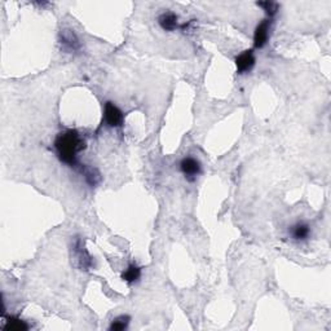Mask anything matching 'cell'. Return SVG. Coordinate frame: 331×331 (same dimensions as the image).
I'll return each mask as SVG.
<instances>
[{
    "label": "cell",
    "mask_w": 331,
    "mask_h": 331,
    "mask_svg": "<svg viewBox=\"0 0 331 331\" xmlns=\"http://www.w3.org/2000/svg\"><path fill=\"white\" fill-rule=\"evenodd\" d=\"M128 324H130V317L128 316H119L111 322L110 325V330H115V331H122L126 330L128 328Z\"/></svg>",
    "instance_id": "cell-12"
},
{
    "label": "cell",
    "mask_w": 331,
    "mask_h": 331,
    "mask_svg": "<svg viewBox=\"0 0 331 331\" xmlns=\"http://www.w3.org/2000/svg\"><path fill=\"white\" fill-rule=\"evenodd\" d=\"M158 23L165 31H173L179 27V18L173 12H165L158 17Z\"/></svg>",
    "instance_id": "cell-6"
},
{
    "label": "cell",
    "mask_w": 331,
    "mask_h": 331,
    "mask_svg": "<svg viewBox=\"0 0 331 331\" xmlns=\"http://www.w3.org/2000/svg\"><path fill=\"white\" fill-rule=\"evenodd\" d=\"M75 248H77V252H78V257L79 261H81L82 268H88V266H91L92 265L91 256H89L87 251L84 250V247L82 246L81 240H78V242L75 245Z\"/></svg>",
    "instance_id": "cell-10"
},
{
    "label": "cell",
    "mask_w": 331,
    "mask_h": 331,
    "mask_svg": "<svg viewBox=\"0 0 331 331\" xmlns=\"http://www.w3.org/2000/svg\"><path fill=\"white\" fill-rule=\"evenodd\" d=\"M104 119L109 127H120L123 123L124 115L117 105L107 101L104 106Z\"/></svg>",
    "instance_id": "cell-2"
},
{
    "label": "cell",
    "mask_w": 331,
    "mask_h": 331,
    "mask_svg": "<svg viewBox=\"0 0 331 331\" xmlns=\"http://www.w3.org/2000/svg\"><path fill=\"white\" fill-rule=\"evenodd\" d=\"M61 43L64 44V47H65L66 49H69V51H77V49H79L81 43H79L78 38H77V35L73 33L72 30H64L61 33Z\"/></svg>",
    "instance_id": "cell-8"
},
{
    "label": "cell",
    "mask_w": 331,
    "mask_h": 331,
    "mask_svg": "<svg viewBox=\"0 0 331 331\" xmlns=\"http://www.w3.org/2000/svg\"><path fill=\"white\" fill-rule=\"evenodd\" d=\"M259 5L264 8V10L269 14V17L274 16L278 10V4L274 3V1H263V3H259Z\"/></svg>",
    "instance_id": "cell-14"
},
{
    "label": "cell",
    "mask_w": 331,
    "mask_h": 331,
    "mask_svg": "<svg viewBox=\"0 0 331 331\" xmlns=\"http://www.w3.org/2000/svg\"><path fill=\"white\" fill-rule=\"evenodd\" d=\"M87 148V143L77 130H66L59 133L55 140V149L62 163L75 166L78 163V154Z\"/></svg>",
    "instance_id": "cell-1"
},
{
    "label": "cell",
    "mask_w": 331,
    "mask_h": 331,
    "mask_svg": "<svg viewBox=\"0 0 331 331\" xmlns=\"http://www.w3.org/2000/svg\"><path fill=\"white\" fill-rule=\"evenodd\" d=\"M82 171H83V175H84L85 181H87L89 185L94 186L96 184H97L98 180H100V175H98V172L96 171V169L84 168V169H82Z\"/></svg>",
    "instance_id": "cell-13"
},
{
    "label": "cell",
    "mask_w": 331,
    "mask_h": 331,
    "mask_svg": "<svg viewBox=\"0 0 331 331\" xmlns=\"http://www.w3.org/2000/svg\"><path fill=\"white\" fill-rule=\"evenodd\" d=\"M140 277H141V268H139V266L135 265V264L128 265V268H127L123 272V274H122V278L128 283L136 282Z\"/></svg>",
    "instance_id": "cell-9"
},
{
    "label": "cell",
    "mask_w": 331,
    "mask_h": 331,
    "mask_svg": "<svg viewBox=\"0 0 331 331\" xmlns=\"http://www.w3.org/2000/svg\"><path fill=\"white\" fill-rule=\"evenodd\" d=\"M290 236L294 241H305L311 236V227L307 223L299 221L290 229Z\"/></svg>",
    "instance_id": "cell-7"
},
{
    "label": "cell",
    "mask_w": 331,
    "mask_h": 331,
    "mask_svg": "<svg viewBox=\"0 0 331 331\" xmlns=\"http://www.w3.org/2000/svg\"><path fill=\"white\" fill-rule=\"evenodd\" d=\"M255 55H253L252 49H246L242 53L236 57V66H237L238 74H246V73L251 72L252 68L255 66Z\"/></svg>",
    "instance_id": "cell-4"
},
{
    "label": "cell",
    "mask_w": 331,
    "mask_h": 331,
    "mask_svg": "<svg viewBox=\"0 0 331 331\" xmlns=\"http://www.w3.org/2000/svg\"><path fill=\"white\" fill-rule=\"evenodd\" d=\"M180 169L181 172L184 173L186 179L189 181H193V180L197 179V176L201 173L202 171V166L199 163V161H197L193 157H185V158L181 159L180 162Z\"/></svg>",
    "instance_id": "cell-3"
},
{
    "label": "cell",
    "mask_w": 331,
    "mask_h": 331,
    "mask_svg": "<svg viewBox=\"0 0 331 331\" xmlns=\"http://www.w3.org/2000/svg\"><path fill=\"white\" fill-rule=\"evenodd\" d=\"M27 329H29V325L22 320H18V318H9V321H7V324L4 326V330L21 331L27 330Z\"/></svg>",
    "instance_id": "cell-11"
},
{
    "label": "cell",
    "mask_w": 331,
    "mask_h": 331,
    "mask_svg": "<svg viewBox=\"0 0 331 331\" xmlns=\"http://www.w3.org/2000/svg\"><path fill=\"white\" fill-rule=\"evenodd\" d=\"M270 20H264L259 23L253 33V47L256 49L263 48L269 39Z\"/></svg>",
    "instance_id": "cell-5"
}]
</instances>
